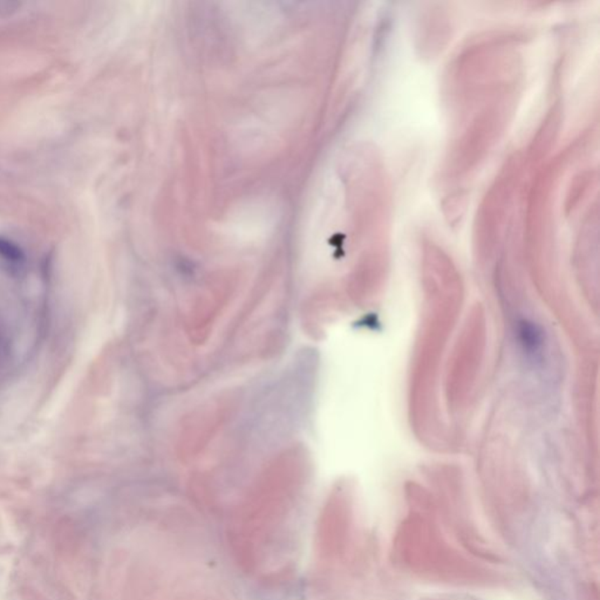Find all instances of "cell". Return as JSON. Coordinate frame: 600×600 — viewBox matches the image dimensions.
I'll list each match as a JSON object with an SVG mask.
<instances>
[{
  "label": "cell",
  "mask_w": 600,
  "mask_h": 600,
  "mask_svg": "<svg viewBox=\"0 0 600 600\" xmlns=\"http://www.w3.org/2000/svg\"><path fill=\"white\" fill-rule=\"evenodd\" d=\"M3 349H4L3 338H1V335H0V353L3 352Z\"/></svg>",
  "instance_id": "cell-2"
},
{
  "label": "cell",
  "mask_w": 600,
  "mask_h": 600,
  "mask_svg": "<svg viewBox=\"0 0 600 600\" xmlns=\"http://www.w3.org/2000/svg\"><path fill=\"white\" fill-rule=\"evenodd\" d=\"M0 259L12 271H20L26 264V255L23 249L4 237H0Z\"/></svg>",
  "instance_id": "cell-1"
}]
</instances>
